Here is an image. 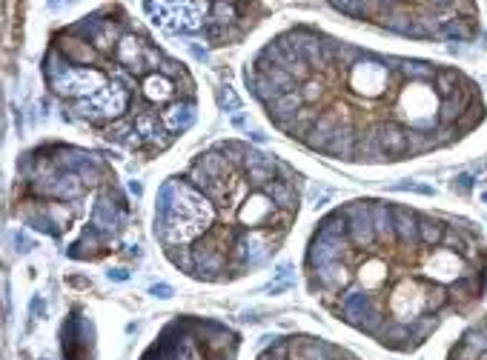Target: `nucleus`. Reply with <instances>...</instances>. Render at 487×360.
<instances>
[{"label": "nucleus", "mask_w": 487, "mask_h": 360, "mask_svg": "<svg viewBox=\"0 0 487 360\" xmlns=\"http://www.w3.org/2000/svg\"><path fill=\"white\" fill-rule=\"evenodd\" d=\"M141 6L160 32L206 49L244 43L270 17L267 0H141Z\"/></svg>", "instance_id": "7"}, {"label": "nucleus", "mask_w": 487, "mask_h": 360, "mask_svg": "<svg viewBox=\"0 0 487 360\" xmlns=\"http://www.w3.org/2000/svg\"><path fill=\"white\" fill-rule=\"evenodd\" d=\"M12 218L78 263L118 255L132 229V203L101 149L43 140L15 163Z\"/></svg>", "instance_id": "5"}, {"label": "nucleus", "mask_w": 487, "mask_h": 360, "mask_svg": "<svg viewBox=\"0 0 487 360\" xmlns=\"http://www.w3.org/2000/svg\"><path fill=\"white\" fill-rule=\"evenodd\" d=\"M301 269L307 292L338 323L390 352H415L481 300L487 246L465 221L356 198L313 226Z\"/></svg>", "instance_id": "2"}, {"label": "nucleus", "mask_w": 487, "mask_h": 360, "mask_svg": "<svg viewBox=\"0 0 487 360\" xmlns=\"http://www.w3.org/2000/svg\"><path fill=\"white\" fill-rule=\"evenodd\" d=\"M40 78L63 117L138 160H155L187 135L201 109L190 66L121 3L58 26Z\"/></svg>", "instance_id": "3"}, {"label": "nucleus", "mask_w": 487, "mask_h": 360, "mask_svg": "<svg viewBox=\"0 0 487 360\" xmlns=\"http://www.w3.org/2000/svg\"><path fill=\"white\" fill-rule=\"evenodd\" d=\"M447 360H487V318L461 334Z\"/></svg>", "instance_id": "10"}, {"label": "nucleus", "mask_w": 487, "mask_h": 360, "mask_svg": "<svg viewBox=\"0 0 487 360\" xmlns=\"http://www.w3.org/2000/svg\"><path fill=\"white\" fill-rule=\"evenodd\" d=\"M255 360H361L347 346H338L327 338H318L310 332H292L270 341Z\"/></svg>", "instance_id": "9"}, {"label": "nucleus", "mask_w": 487, "mask_h": 360, "mask_svg": "<svg viewBox=\"0 0 487 360\" xmlns=\"http://www.w3.org/2000/svg\"><path fill=\"white\" fill-rule=\"evenodd\" d=\"M241 78L275 132L350 166L422 157L484 120L481 92L465 71L367 49L315 23L275 32Z\"/></svg>", "instance_id": "1"}, {"label": "nucleus", "mask_w": 487, "mask_h": 360, "mask_svg": "<svg viewBox=\"0 0 487 360\" xmlns=\"http://www.w3.org/2000/svg\"><path fill=\"white\" fill-rule=\"evenodd\" d=\"M304 175L247 140H218L155 191L152 234L172 269L236 283L284 249L301 214Z\"/></svg>", "instance_id": "4"}, {"label": "nucleus", "mask_w": 487, "mask_h": 360, "mask_svg": "<svg viewBox=\"0 0 487 360\" xmlns=\"http://www.w3.org/2000/svg\"><path fill=\"white\" fill-rule=\"evenodd\" d=\"M327 6L410 40H470L479 35L476 0H327Z\"/></svg>", "instance_id": "6"}, {"label": "nucleus", "mask_w": 487, "mask_h": 360, "mask_svg": "<svg viewBox=\"0 0 487 360\" xmlns=\"http://www.w3.org/2000/svg\"><path fill=\"white\" fill-rule=\"evenodd\" d=\"M241 334L215 318L175 315L138 360H238Z\"/></svg>", "instance_id": "8"}]
</instances>
